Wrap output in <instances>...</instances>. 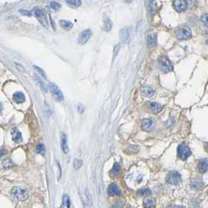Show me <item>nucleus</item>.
<instances>
[{
    "instance_id": "1",
    "label": "nucleus",
    "mask_w": 208,
    "mask_h": 208,
    "mask_svg": "<svg viewBox=\"0 0 208 208\" xmlns=\"http://www.w3.org/2000/svg\"><path fill=\"white\" fill-rule=\"evenodd\" d=\"M33 13H34V16H36V18L38 19L39 22L41 23V25H43L44 28H49V22H48L47 17L46 16V13H44L43 10H41L40 8H34L33 10Z\"/></svg>"
},
{
    "instance_id": "2",
    "label": "nucleus",
    "mask_w": 208,
    "mask_h": 208,
    "mask_svg": "<svg viewBox=\"0 0 208 208\" xmlns=\"http://www.w3.org/2000/svg\"><path fill=\"white\" fill-rule=\"evenodd\" d=\"M178 156L182 161H185L191 155V150L185 143H182L178 147L177 149Z\"/></svg>"
},
{
    "instance_id": "3",
    "label": "nucleus",
    "mask_w": 208,
    "mask_h": 208,
    "mask_svg": "<svg viewBox=\"0 0 208 208\" xmlns=\"http://www.w3.org/2000/svg\"><path fill=\"white\" fill-rule=\"evenodd\" d=\"M12 194L16 197L17 200H26L28 198V192L26 189H23L21 187H14L12 189Z\"/></svg>"
},
{
    "instance_id": "4",
    "label": "nucleus",
    "mask_w": 208,
    "mask_h": 208,
    "mask_svg": "<svg viewBox=\"0 0 208 208\" xmlns=\"http://www.w3.org/2000/svg\"><path fill=\"white\" fill-rule=\"evenodd\" d=\"M159 65L161 70L164 73H168V72L171 71L173 70L172 64H171L170 60L165 57H161L159 59Z\"/></svg>"
},
{
    "instance_id": "5",
    "label": "nucleus",
    "mask_w": 208,
    "mask_h": 208,
    "mask_svg": "<svg viewBox=\"0 0 208 208\" xmlns=\"http://www.w3.org/2000/svg\"><path fill=\"white\" fill-rule=\"evenodd\" d=\"M49 89H50L51 93H52V96L54 99L57 101H62L64 99V95L60 91L59 87L57 86L54 83H49Z\"/></svg>"
},
{
    "instance_id": "6",
    "label": "nucleus",
    "mask_w": 208,
    "mask_h": 208,
    "mask_svg": "<svg viewBox=\"0 0 208 208\" xmlns=\"http://www.w3.org/2000/svg\"><path fill=\"white\" fill-rule=\"evenodd\" d=\"M177 38L180 40H186V39L189 38L192 36V31H191L190 28L185 27L181 29H179L177 31Z\"/></svg>"
},
{
    "instance_id": "7",
    "label": "nucleus",
    "mask_w": 208,
    "mask_h": 208,
    "mask_svg": "<svg viewBox=\"0 0 208 208\" xmlns=\"http://www.w3.org/2000/svg\"><path fill=\"white\" fill-rule=\"evenodd\" d=\"M181 182V174L177 171H171L167 177V182L171 185H177Z\"/></svg>"
},
{
    "instance_id": "8",
    "label": "nucleus",
    "mask_w": 208,
    "mask_h": 208,
    "mask_svg": "<svg viewBox=\"0 0 208 208\" xmlns=\"http://www.w3.org/2000/svg\"><path fill=\"white\" fill-rule=\"evenodd\" d=\"M120 41L124 44H128L131 40V28L126 27L123 28L120 32Z\"/></svg>"
},
{
    "instance_id": "9",
    "label": "nucleus",
    "mask_w": 208,
    "mask_h": 208,
    "mask_svg": "<svg viewBox=\"0 0 208 208\" xmlns=\"http://www.w3.org/2000/svg\"><path fill=\"white\" fill-rule=\"evenodd\" d=\"M93 32L90 29H87L83 31L80 34L79 37H78V43L79 44H85V43L89 40V38H91Z\"/></svg>"
},
{
    "instance_id": "10",
    "label": "nucleus",
    "mask_w": 208,
    "mask_h": 208,
    "mask_svg": "<svg viewBox=\"0 0 208 208\" xmlns=\"http://www.w3.org/2000/svg\"><path fill=\"white\" fill-rule=\"evenodd\" d=\"M173 6L176 11L183 12L187 9V2L185 0H174Z\"/></svg>"
},
{
    "instance_id": "11",
    "label": "nucleus",
    "mask_w": 208,
    "mask_h": 208,
    "mask_svg": "<svg viewBox=\"0 0 208 208\" xmlns=\"http://www.w3.org/2000/svg\"><path fill=\"white\" fill-rule=\"evenodd\" d=\"M107 192L110 196L114 197V196H120L121 194V191L119 189V187L117 186L116 184L112 183L109 185L107 189Z\"/></svg>"
},
{
    "instance_id": "12",
    "label": "nucleus",
    "mask_w": 208,
    "mask_h": 208,
    "mask_svg": "<svg viewBox=\"0 0 208 208\" xmlns=\"http://www.w3.org/2000/svg\"><path fill=\"white\" fill-rule=\"evenodd\" d=\"M60 137H61V148L64 151V153H68L69 148L67 142V135L64 132H61L60 134Z\"/></svg>"
},
{
    "instance_id": "13",
    "label": "nucleus",
    "mask_w": 208,
    "mask_h": 208,
    "mask_svg": "<svg viewBox=\"0 0 208 208\" xmlns=\"http://www.w3.org/2000/svg\"><path fill=\"white\" fill-rule=\"evenodd\" d=\"M198 170L200 173H205L208 170V161L206 159H203L199 161Z\"/></svg>"
},
{
    "instance_id": "14",
    "label": "nucleus",
    "mask_w": 208,
    "mask_h": 208,
    "mask_svg": "<svg viewBox=\"0 0 208 208\" xmlns=\"http://www.w3.org/2000/svg\"><path fill=\"white\" fill-rule=\"evenodd\" d=\"M152 125H153V120H150V119H145L142 122L141 127L142 130L148 132L152 128Z\"/></svg>"
},
{
    "instance_id": "15",
    "label": "nucleus",
    "mask_w": 208,
    "mask_h": 208,
    "mask_svg": "<svg viewBox=\"0 0 208 208\" xmlns=\"http://www.w3.org/2000/svg\"><path fill=\"white\" fill-rule=\"evenodd\" d=\"M142 93L147 97H151L154 95L155 90L152 87L150 86H144L142 88Z\"/></svg>"
},
{
    "instance_id": "16",
    "label": "nucleus",
    "mask_w": 208,
    "mask_h": 208,
    "mask_svg": "<svg viewBox=\"0 0 208 208\" xmlns=\"http://www.w3.org/2000/svg\"><path fill=\"white\" fill-rule=\"evenodd\" d=\"M12 138H13V140L16 143H20L22 142V135L21 133L19 132L16 129H13L12 131Z\"/></svg>"
},
{
    "instance_id": "17",
    "label": "nucleus",
    "mask_w": 208,
    "mask_h": 208,
    "mask_svg": "<svg viewBox=\"0 0 208 208\" xmlns=\"http://www.w3.org/2000/svg\"><path fill=\"white\" fill-rule=\"evenodd\" d=\"M13 99L16 103H22L25 101V96L22 93H16L13 94Z\"/></svg>"
},
{
    "instance_id": "18",
    "label": "nucleus",
    "mask_w": 208,
    "mask_h": 208,
    "mask_svg": "<svg viewBox=\"0 0 208 208\" xmlns=\"http://www.w3.org/2000/svg\"><path fill=\"white\" fill-rule=\"evenodd\" d=\"M156 38L155 34H150L147 38V46L149 48H153L156 46Z\"/></svg>"
},
{
    "instance_id": "19",
    "label": "nucleus",
    "mask_w": 208,
    "mask_h": 208,
    "mask_svg": "<svg viewBox=\"0 0 208 208\" xmlns=\"http://www.w3.org/2000/svg\"><path fill=\"white\" fill-rule=\"evenodd\" d=\"M60 25L62 28H64V29L67 30V31H69V30H70L73 28V24L71 22L65 20H60Z\"/></svg>"
},
{
    "instance_id": "20",
    "label": "nucleus",
    "mask_w": 208,
    "mask_h": 208,
    "mask_svg": "<svg viewBox=\"0 0 208 208\" xmlns=\"http://www.w3.org/2000/svg\"><path fill=\"white\" fill-rule=\"evenodd\" d=\"M150 107L154 114H158L162 110V106L159 103H156V102H150Z\"/></svg>"
},
{
    "instance_id": "21",
    "label": "nucleus",
    "mask_w": 208,
    "mask_h": 208,
    "mask_svg": "<svg viewBox=\"0 0 208 208\" xmlns=\"http://www.w3.org/2000/svg\"><path fill=\"white\" fill-rule=\"evenodd\" d=\"M120 166L119 165V164H117V163H115L114 165V168H113V169L111 170V173H110V174H111V176L112 178H114L116 177V176L117 175V174L120 173Z\"/></svg>"
},
{
    "instance_id": "22",
    "label": "nucleus",
    "mask_w": 208,
    "mask_h": 208,
    "mask_svg": "<svg viewBox=\"0 0 208 208\" xmlns=\"http://www.w3.org/2000/svg\"><path fill=\"white\" fill-rule=\"evenodd\" d=\"M66 2L71 8H78L81 4V0H66Z\"/></svg>"
},
{
    "instance_id": "23",
    "label": "nucleus",
    "mask_w": 208,
    "mask_h": 208,
    "mask_svg": "<svg viewBox=\"0 0 208 208\" xmlns=\"http://www.w3.org/2000/svg\"><path fill=\"white\" fill-rule=\"evenodd\" d=\"M144 206L146 208L154 207L156 206V201L153 199H147L144 200Z\"/></svg>"
},
{
    "instance_id": "24",
    "label": "nucleus",
    "mask_w": 208,
    "mask_h": 208,
    "mask_svg": "<svg viewBox=\"0 0 208 208\" xmlns=\"http://www.w3.org/2000/svg\"><path fill=\"white\" fill-rule=\"evenodd\" d=\"M138 150H139V148L137 146H129L125 150V153H129V154H132V153H138Z\"/></svg>"
},
{
    "instance_id": "25",
    "label": "nucleus",
    "mask_w": 208,
    "mask_h": 208,
    "mask_svg": "<svg viewBox=\"0 0 208 208\" xmlns=\"http://www.w3.org/2000/svg\"><path fill=\"white\" fill-rule=\"evenodd\" d=\"M112 21L109 18L106 17L104 19V29H105V31H109L112 28Z\"/></svg>"
},
{
    "instance_id": "26",
    "label": "nucleus",
    "mask_w": 208,
    "mask_h": 208,
    "mask_svg": "<svg viewBox=\"0 0 208 208\" xmlns=\"http://www.w3.org/2000/svg\"><path fill=\"white\" fill-rule=\"evenodd\" d=\"M138 194L140 197H149L152 194V192L149 189H141L138 191Z\"/></svg>"
},
{
    "instance_id": "27",
    "label": "nucleus",
    "mask_w": 208,
    "mask_h": 208,
    "mask_svg": "<svg viewBox=\"0 0 208 208\" xmlns=\"http://www.w3.org/2000/svg\"><path fill=\"white\" fill-rule=\"evenodd\" d=\"M36 152L38 153L41 155H43L46 152V148H45V146L42 143H39V144L37 145V147H36Z\"/></svg>"
},
{
    "instance_id": "28",
    "label": "nucleus",
    "mask_w": 208,
    "mask_h": 208,
    "mask_svg": "<svg viewBox=\"0 0 208 208\" xmlns=\"http://www.w3.org/2000/svg\"><path fill=\"white\" fill-rule=\"evenodd\" d=\"M82 161H81V160H78V159H76L75 160V161H74V168H75V170H78L80 168H81V166H82Z\"/></svg>"
},
{
    "instance_id": "29",
    "label": "nucleus",
    "mask_w": 208,
    "mask_h": 208,
    "mask_svg": "<svg viewBox=\"0 0 208 208\" xmlns=\"http://www.w3.org/2000/svg\"><path fill=\"white\" fill-rule=\"evenodd\" d=\"M63 201H64V205H65L67 208H70V198L67 197V195L64 196V198H63Z\"/></svg>"
},
{
    "instance_id": "30",
    "label": "nucleus",
    "mask_w": 208,
    "mask_h": 208,
    "mask_svg": "<svg viewBox=\"0 0 208 208\" xmlns=\"http://www.w3.org/2000/svg\"><path fill=\"white\" fill-rule=\"evenodd\" d=\"M201 21L203 22V24L204 25V26H206V28H208V14L202 15Z\"/></svg>"
},
{
    "instance_id": "31",
    "label": "nucleus",
    "mask_w": 208,
    "mask_h": 208,
    "mask_svg": "<svg viewBox=\"0 0 208 208\" xmlns=\"http://www.w3.org/2000/svg\"><path fill=\"white\" fill-rule=\"evenodd\" d=\"M50 6L54 10H59L60 8H61V5H60V3H58V2H51Z\"/></svg>"
},
{
    "instance_id": "32",
    "label": "nucleus",
    "mask_w": 208,
    "mask_h": 208,
    "mask_svg": "<svg viewBox=\"0 0 208 208\" xmlns=\"http://www.w3.org/2000/svg\"><path fill=\"white\" fill-rule=\"evenodd\" d=\"M2 164H3L4 168H10V167L13 166V163H12V161H10V160H9V159L3 161V163H2Z\"/></svg>"
},
{
    "instance_id": "33",
    "label": "nucleus",
    "mask_w": 208,
    "mask_h": 208,
    "mask_svg": "<svg viewBox=\"0 0 208 208\" xmlns=\"http://www.w3.org/2000/svg\"><path fill=\"white\" fill-rule=\"evenodd\" d=\"M85 194H86L87 202H88V203H89V206H91V204H92V197H91V195H90L89 192H88V189H86V190H85Z\"/></svg>"
},
{
    "instance_id": "34",
    "label": "nucleus",
    "mask_w": 208,
    "mask_h": 208,
    "mask_svg": "<svg viewBox=\"0 0 208 208\" xmlns=\"http://www.w3.org/2000/svg\"><path fill=\"white\" fill-rule=\"evenodd\" d=\"M20 13H21L22 15H25V16H31V12L26 10H20Z\"/></svg>"
},
{
    "instance_id": "35",
    "label": "nucleus",
    "mask_w": 208,
    "mask_h": 208,
    "mask_svg": "<svg viewBox=\"0 0 208 208\" xmlns=\"http://www.w3.org/2000/svg\"><path fill=\"white\" fill-rule=\"evenodd\" d=\"M34 69H35V70H37V71H38L39 73L42 74V75H43V76L44 77V78H46V75H45V72L43 71V70H42V69H40V68H39V67H34Z\"/></svg>"
},
{
    "instance_id": "36",
    "label": "nucleus",
    "mask_w": 208,
    "mask_h": 208,
    "mask_svg": "<svg viewBox=\"0 0 208 208\" xmlns=\"http://www.w3.org/2000/svg\"><path fill=\"white\" fill-rule=\"evenodd\" d=\"M119 49H120V45H117V46L114 47V56L117 55V52H119Z\"/></svg>"
},
{
    "instance_id": "37",
    "label": "nucleus",
    "mask_w": 208,
    "mask_h": 208,
    "mask_svg": "<svg viewBox=\"0 0 208 208\" xmlns=\"http://www.w3.org/2000/svg\"><path fill=\"white\" fill-rule=\"evenodd\" d=\"M57 167H58V172H59V174H58V180H60V177H61V169H60V164H58V163H57Z\"/></svg>"
},
{
    "instance_id": "38",
    "label": "nucleus",
    "mask_w": 208,
    "mask_h": 208,
    "mask_svg": "<svg viewBox=\"0 0 208 208\" xmlns=\"http://www.w3.org/2000/svg\"><path fill=\"white\" fill-rule=\"evenodd\" d=\"M122 206L120 203H116L114 205V208H121Z\"/></svg>"
},
{
    "instance_id": "39",
    "label": "nucleus",
    "mask_w": 208,
    "mask_h": 208,
    "mask_svg": "<svg viewBox=\"0 0 208 208\" xmlns=\"http://www.w3.org/2000/svg\"><path fill=\"white\" fill-rule=\"evenodd\" d=\"M83 111H84V107H83V106H81V105H79V106H78V112L83 113Z\"/></svg>"
},
{
    "instance_id": "40",
    "label": "nucleus",
    "mask_w": 208,
    "mask_h": 208,
    "mask_svg": "<svg viewBox=\"0 0 208 208\" xmlns=\"http://www.w3.org/2000/svg\"><path fill=\"white\" fill-rule=\"evenodd\" d=\"M204 148L206 153H208V143H204Z\"/></svg>"
},
{
    "instance_id": "41",
    "label": "nucleus",
    "mask_w": 208,
    "mask_h": 208,
    "mask_svg": "<svg viewBox=\"0 0 208 208\" xmlns=\"http://www.w3.org/2000/svg\"><path fill=\"white\" fill-rule=\"evenodd\" d=\"M4 154V151L2 150H0V157Z\"/></svg>"
},
{
    "instance_id": "42",
    "label": "nucleus",
    "mask_w": 208,
    "mask_h": 208,
    "mask_svg": "<svg viewBox=\"0 0 208 208\" xmlns=\"http://www.w3.org/2000/svg\"><path fill=\"white\" fill-rule=\"evenodd\" d=\"M124 2H127V3H129V2H131L132 1V0H123Z\"/></svg>"
},
{
    "instance_id": "43",
    "label": "nucleus",
    "mask_w": 208,
    "mask_h": 208,
    "mask_svg": "<svg viewBox=\"0 0 208 208\" xmlns=\"http://www.w3.org/2000/svg\"><path fill=\"white\" fill-rule=\"evenodd\" d=\"M174 208H185V206H175Z\"/></svg>"
},
{
    "instance_id": "44",
    "label": "nucleus",
    "mask_w": 208,
    "mask_h": 208,
    "mask_svg": "<svg viewBox=\"0 0 208 208\" xmlns=\"http://www.w3.org/2000/svg\"><path fill=\"white\" fill-rule=\"evenodd\" d=\"M2 103H1V102H0V112H1V111H2Z\"/></svg>"
},
{
    "instance_id": "45",
    "label": "nucleus",
    "mask_w": 208,
    "mask_h": 208,
    "mask_svg": "<svg viewBox=\"0 0 208 208\" xmlns=\"http://www.w3.org/2000/svg\"><path fill=\"white\" fill-rule=\"evenodd\" d=\"M60 208H63V206H60Z\"/></svg>"
}]
</instances>
